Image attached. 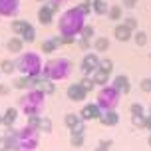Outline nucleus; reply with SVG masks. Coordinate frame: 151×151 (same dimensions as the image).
Returning a JSON list of instances; mask_svg holds the SVG:
<instances>
[{
    "instance_id": "f257e3e1",
    "label": "nucleus",
    "mask_w": 151,
    "mask_h": 151,
    "mask_svg": "<svg viewBox=\"0 0 151 151\" xmlns=\"http://www.w3.org/2000/svg\"><path fill=\"white\" fill-rule=\"evenodd\" d=\"M83 24H86V16L78 10V6H74L60 16L58 32H60V36H80Z\"/></svg>"
},
{
    "instance_id": "f03ea898",
    "label": "nucleus",
    "mask_w": 151,
    "mask_h": 151,
    "mask_svg": "<svg viewBox=\"0 0 151 151\" xmlns=\"http://www.w3.org/2000/svg\"><path fill=\"white\" fill-rule=\"evenodd\" d=\"M46 107V93L38 88L26 90L22 98L18 99V109L28 117V115H40Z\"/></svg>"
},
{
    "instance_id": "7ed1b4c3",
    "label": "nucleus",
    "mask_w": 151,
    "mask_h": 151,
    "mask_svg": "<svg viewBox=\"0 0 151 151\" xmlns=\"http://www.w3.org/2000/svg\"><path fill=\"white\" fill-rule=\"evenodd\" d=\"M72 68H74L72 60L60 56V58H52V60L46 62L44 68H42V76L48 78V80H52V82H62V80H68L70 78Z\"/></svg>"
},
{
    "instance_id": "20e7f679",
    "label": "nucleus",
    "mask_w": 151,
    "mask_h": 151,
    "mask_svg": "<svg viewBox=\"0 0 151 151\" xmlns=\"http://www.w3.org/2000/svg\"><path fill=\"white\" fill-rule=\"evenodd\" d=\"M42 68H44V62L38 52L28 50V52L18 54V58H16V72L24 76H40Z\"/></svg>"
},
{
    "instance_id": "39448f33",
    "label": "nucleus",
    "mask_w": 151,
    "mask_h": 151,
    "mask_svg": "<svg viewBox=\"0 0 151 151\" xmlns=\"http://www.w3.org/2000/svg\"><path fill=\"white\" fill-rule=\"evenodd\" d=\"M119 98H121V93L113 88L111 83H107V86H101V88L98 90L96 104L99 106L101 111H106V109H115L117 104H119Z\"/></svg>"
},
{
    "instance_id": "423d86ee",
    "label": "nucleus",
    "mask_w": 151,
    "mask_h": 151,
    "mask_svg": "<svg viewBox=\"0 0 151 151\" xmlns=\"http://www.w3.org/2000/svg\"><path fill=\"white\" fill-rule=\"evenodd\" d=\"M40 131L34 127H30L28 123L24 127L16 129V141H18V149H26V151H34L40 143Z\"/></svg>"
},
{
    "instance_id": "0eeeda50",
    "label": "nucleus",
    "mask_w": 151,
    "mask_h": 151,
    "mask_svg": "<svg viewBox=\"0 0 151 151\" xmlns=\"http://www.w3.org/2000/svg\"><path fill=\"white\" fill-rule=\"evenodd\" d=\"M99 66V54L98 52H86V56L82 58V62H80V70H82L83 76H91L96 70H98Z\"/></svg>"
},
{
    "instance_id": "6e6552de",
    "label": "nucleus",
    "mask_w": 151,
    "mask_h": 151,
    "mask_svg": "<svg viewBox=\"0 0 151 151\" xmlns=\"http://www.w3.org/2000/svg\"><path fill=\"white\" fill-rule=\"evenodd\" d=\"M64 125L70 129V133H83L86 135V121L80 117V113H66Z\"/></svg>"
},
{
    "instance_id": "1a4fd4ad",
    "label": "nucleus",
    "mask_w": 151,
    "mask_h": 151,
    "mask_svg": "<svg viewBox=\"0 0 151 151\" xmlns=\"http://www.w3.org/2000/svg\"><path fill=\"white\" fill-rule=\"evenodd\" d=\"M20 12V0H0V18H16Z\"/></svg>"
},
{
    "instance_id": "9d476101",
    "label": "nucleus",
    "mask_w": 151,
    "mask_h": 151,
    "mask_svg": "<svg viewBox=\"0 0 151 151\" xmlns=\"http://www.w3.org/2000/svg\"><path fill=\"white\" fill-rule=\"evenodd\" d=\"M66 96H68V99H72V101H78V104H82V101H86V98H88V91H86V88H83L82 83H70L68 90H66Z\"/></svg>"
},
{
    "instance_id": "9b49d317",
    "label": "nucleus",
    "mask_w": 151,
    "mask_h": 151,
    "mask_svg": "<svg viewBox=\"0 0 151 151\" xmlns=\"http://www.w3.org/2000/svg\"><path fill=\"white\" fill-rule=\"evenodd\" d=\"M42 76V74H40ZM40 76H18V78H16L14 80V83H12V86H14L16 90H32V88H36L38 86V80H40Z\"/></svg>"
},
{
    "instance_id": "f8f14e48",
    "label": "nucleus",
    "mask_w": 151,
    "mask_h": 151,
    "mask_svg": "<svg viewBox=\"0 0 151 151\" xmlns=\"http://www.w3.org/2000/svg\"><path fill=\"white\" fill-rule=\"evenodd\" d=\"M80 117H82L83 121L99 119V117H101V109H99L98 104H86V106L80 109Z\"/></svg>"
},
{
    "instance_id": "ddd939ff",
    "label": "nucleus",
    "mask_w": 151,
    "mask_h": 151,
    "mask_svg": "<svg viewBox=\"0 0 151 151\" xmlns=\"http://www.w3.org/2000/svg\"><path fill=\"white\" fill-rule=\"evenodd\" d=\"M111 86L119 91L121 96H125V93H129V91H131V82H129V78L125 74L115 76V78L111 80Z\"/></svg>"
},
{
    "instance_id": "4468645a",
    "label": "nucleus",
    "mask_w": 151,
    "mask_h": 151,
    "mask_svg": "<svg viewBox=\"0 0 151 151\" xmlns=\"http://www.w3.org/2000/svg\"><path fill=\"white\" fill-rule=\"evenodd\" d=\"M99 123H101V125H106V127H113V125H117V123H119V113L115 111V109H106V111H101Z\"/></svg>"
},
{
    "instance_id": "2eb2a0df",
    "label": "nucleus",
    "mask_w": 151,
    "mask_h": 151,
    "mask_svg": "<svg viewBox=\"0 0 151 151\" xmlns=\"http://www.w3.org/2000/svg\"><path fill=\"white\" fill-rule=\"evenodd\" d=\"M36 16H38V22L42 24V26H50V24L54 22V16H56V14H54L52 10L48 8V4L44 2V4L40 6V10H38Z\"/></svg>"
},
{
    "instance_id": "dca6fc26",
    "label": "nucleus",
    "mask_w": 151,
    "mask_h": 151,
    "mask_svg": "<svg viewBox=\"0 0 151 151\" xmlns=\"http://www.w3.org/2000/svg\"><path fill=\"white\" fill-rule=\"evenodd\" d=\"M6 50L10 54H22L24 52V40H22V36H12V38H8V42H6Z\"/></svg>"
},
{
    "instance_id": "f3484780",
    "label": "nucleus",
    "mask_w": 151,
    "mask_h": 151,
    "mask_svg": "<svg viewBox=\"0 0 151 151\" xmlns=\"http://www.w3.org/2000/svg\"><path fill=\"white\" fill-rule=\"evenodd\" d=\"M113 38H115L117 42H129V40L133 38V32L129 30L125 24H117V26L113 28Z\"/></svg>"
},
{
    "instance_id": "a211bd4d",
    "label": "nucleus",
    "mask_w": 151,
    "mask_h": 151,
    "mask_svg": "<svg viewBox=\"0 0 151 151\" xmlns=\"http://www.w3.org/2000/svg\"><path fill=\"white\" fill-rule=\"evenodd\" d=\"M58 48H62V42H60V36L56 38H46L44 42H42V46H40V50H42V54H54Z\"/></svg>"
},
{
    "instance_id": "6ab92c4d",
    "label": "nucleus",
    "mask_w": 151,
    "mask_h": 151,
    "mask_svg": "<svg viewBox=\"0 0 151 151\" xmlns=\"http://www.w3.org/2000/svg\"><path fill=\"white\" fill-rule=\"evenodd\" d=\"M36 88H38V90H42L46 96H54V93H56V82L48 80V78H44V76H40Z\"/></svg>"
},
{
    "instance_id": "aec40b11",
    "label": "nucleus",
    "mask_w": 151,
    "mask_h": 151,
    "mask_svg": "<svg viewBox=\"0 0 151 151\" xmlns=\"http://www.w3.org/2000/svg\"><path fill=\"white\" fill-rule=\"evenodd\" d=\"M109 38L106 36H98V38H93V42H91V48H93V52H98V54H104L109 50Z\"/></svg>"
},
{
    "instance_id": "412c9836",
    "label": "nucleus",
    "mask_w": 151,
    "mask_h": 151,
    "mask_svg": "<svg viewBox=\"0 0 151 151\" xmlns=\"http://www.w3.org/2000/svg\"><path fill=\"white\" fill-rule=\"evenodd\" d=\"M18 113H20L18 107H8L6 111L2 113V125H6V127L14 125V121L18 119Z\"/></svg>"
},
{
    "instance_id": "4be33fe9",
    "label": "nucleus",
    "mask_w": 151,
    "mask_h": 151,
    "mask_svg": "<svg viewBox=\"0 0 151 151\" xmlns=\"http://www.w3.org/2000/svg\"><path fill=\"white\" fill-rule=\"evenodd\" d=\"M107 18L113 20V22H119L121 18H123V6H119V4H111L109 10H107Z\"/></svg>"
},
{
    "instance_id": "5701e85b",
    "label": "nucleus",
    "mask_w": 151,
    "mask_h": 151,
    "mask_svg": "<svg viewBox=\"0 0 151 151\" xmlns=\"http://www.w3.org/2000/svg\"><path fill=\"white\" fill-rule=\"evenodd\" d=\"M109 76L111 74H106V72H101V70H96V72L91 74V78H93L96 86L101 88V86H107V83H109Z\"/></svg>"
},
{
    "instance_id": "b1692460",
    "label": "nucleus",
    "mask_w": 151,
    "mask_h": 151,
    "mask_svg": "<svg viewBox=\"0 0 151 151\" xmlns=\"http://www.w3.org/2000/svg\"><path fill=\"white\" fill-rule=\"evenodd\" d=\"M20 36H22V40L26 42V44H32V42H36V28H34L32 24H28Z\"/></svg>"
},
{
    "instance_id": "393cba45",
    "label": "nucleus",
    "mask_w": 151,
    "mask_h": 151,
    "mask_svg": "<svg viewBox=\"0 0 151 151\" xmlns=\"http://www.w3.org/2000/svg\"><path fill=\"white\" fill-rule=\"evenodd\" d=\"M91 10H93V14L104 16V14H107V10H109V4H107L106 0H98V2H93V4H91Z\"/></svg>"
},
{
    "instance_id": "a878e982",
    "label": "nucleus",
    "mask_w": 151,
    "mask_h": 151,
    "mask_svg": "<svg viewBox=\"0 0 151 151\" xmlns=\"http://www.w3.org/2000/svg\"><path fill=\"white\" fill-rule=\"evenodd\" d=\"M0 72L6 74V76L14 74L16 72V60H2L0 62Z\"/></svg>"
},
{
    "instance_id": "bb28decb",
    "label": "nucleus",
    "mask_w": 151,
    "mask_h": 151,
    "mask_svg": "<svg viewBox=\"0 0 151 151\" xmlns=\"http://www.w3.org/2000/svg\"><path fill=\"white\" fill-rule=\"evenodd\" d=\"M28 24H30L28 20H12V24H10V28H12V32H14L16 36H20V34L24 32V28H26Z\"/></svg>"
},
{
    "instance_id": "cd10ccee",
    "label": "nucleus",
    "mask_w": 151,
    "mask_h": 151,
    "mask_svg": "<svg viewBox=\"0 0 151 151\" xmlns=\"http://www.w3.org/2000/svg\"><path fill=\"white\" fill-rule=\"evenodd\" d=\"M83 141H86V135L83 133H70V145L72 147H82Z\"/></svg>"
},
{
    "instance_id": "c85d7f7f",
    "label": "nucleus",
    "mask_w": 151,
    "mask_h": 151,
    "mask_svg": "<svg viewBox=\"0 0 151 151\" xmlns=\"http://www.w3.org/2000/svg\"><path fill=\"white\" fill-rule=\"evenodd\" d=\"M38 131H40V133H52V119H50V117H42Z\"/></svg>"
},
{
    "instance_id": "c756f323",
    "label": "nucleus",
    "mask_w": 151,
    "mask_h": 151,
    "mask_svg": "<svg viewBox=\"0 0 151 151\" xmlns=\"http://www.w3.org/2000/svg\"><path fill=\"white\" fill-rule=\"evenodd\" d=\"M147 40H149V38H147V34H145L143 30H135L133 32V42H135L137 46H145Z\"/></svg>"
},
{
    "instance_id": "7c9ffc66",
    "label": "nucleus",
    "mask_w": 151,
    "mask_h": 151,
    "mask_svg": "<svg viewBox=\"0 0 151 151\" xmlns=\"http://www.w3.org/2000/svg\"><path fill=\"white\" fill-rule=\"evenodd\" d=\"M98 70H101V72H106V74H111L113 72V62L109 60V58H99V66H98Z\"/></svg>"
},
{
    "instance_id": "2f4dec72",
    "label": "nucleus",
    "mask_w": 151,
    "mask_h": 151,
    "mask_svg": "<svg viewBox=\"0 0 151 151\" xmlns=\"http://www.w3.org/2000/svg\"><path fill=\"white\" fill-rule=\"evenodd\" d=\"M76 44H78V48H80L82 52H90V50H91V40H88V38H83V36L78 38Z\"/></svg>"
},
{
    "instance_id": "473e14b6",
    "label": "nucleus",
    "mask_w": 151,
    "mask_h": 151,
    "mask_svg": "<svg viewBox=\"0 0 151 151\" xmlns=\"http://www.w3.org/2000/svg\"><path fill=\"white\" fill-rule=\"evenodd\" d=\"M80 83H82L83 88H86V91H88V93H90V91L93 90V88H98V86H96V82H93V78H91V76H83L82 80H80Z\"/></svg>"
},
{
    "instance_id": "72a5a7b5",
    "label": "nucleus",
    "mask_w": 151,
    "mask_h": 151,
    "mask_svg": "<svg viewBox=\"0 0 151 151\" xmlns=\"http://www.w3.org/2000/svg\"><path fill=\"white\" fill-rule=\"evenodd\" d=\"M80 36L88 38V40H93L96 38V30H93V26H90V24H83L82 32H80Z\"/></svg>"
},
{
    "instance_id": "f704fd0d",
    "label": "nucleus",
    "mask_w": 151,
    "mask_h": 151,
    "mask_svg": "<svg viewBox=\"0 0 151 151\" xmlns=\"http://www.w3.org/2000/svg\"><path fill=\"white\" fill-rule=\"evenodd\" d=\"M129 113H131V115H145L143 104H139V101H133V104L129 106Z\"/></svg>"
},
{
    "instance_id": "c9c22d12",
    "label": "nucleus",
    "mask_w": 151,
    "mask_h": 151,
    "mask_svg": "<svg viewBox=\"0 0 151 151\" xmlns=\"http://www.w3.org/2000/svg\"><path fill=\"white\" fill-rule=\"evenodd\" d=\"M131 125L135 129H145V115H131Z\"/></svg>"
},
{
    "instance_id": "e433bc0d",
    "label": "nucleus",
    "mask_w": 151,
    "mask_h": 151,
    "mask_svg": "<svg viewBox=\"0 0 151 151\" xmlns=\"http://www.w3.org/2000/svg\"><path fill=\"white\" fill-rule=\"evenodd\" d=\"M123 24H125L131 32H135L137 30V24H139V22H137V18H133V16H127V18H123Z\"/></svg>"
},
{
    "instance_id": "4c0bfd02",
    "label": "nucleus",
    "mask_w": 151,
    "mask_h": 151,
    "mask_svg": "<svg viewBox=\"0 0 151 151\" xmlns=\"http://www.w3.org/2000/svg\"><path fill=\"white\" fill-rule=\"evenodd\" d=\"M111 145H113L111 139H106V141L101 139V141L98 143V147H96V151H109V149H111Z\"/></svg>"
},
{
    "instance_id": "58836bf2",
    "label": "nucleus",
    "mask_w": 151,
    "mask_h": 151,
    "mask_svg": "<svg viewBox=\"0 0 151 151\" xmlns=\"http://www.w3.org/2000/svg\"><path fill=\"white\" fill-rule=\"evenodd\" d=\"M78 10H80V12H82L83 16H90L91 12H93V10H91V4H88L86 0H83L82 4H78Z\"/></svg>"
},
{
    "instance_id": "ea45409f",
    "label": "nucleus",
    "mask_w": 151,
    "mask_h": 151,
    "mask_svg": "<svg viewBox=\"0 0 151 151\" xmlns=\"http://www.w3.org/2000/svg\"><path fill=\"white\" fill-rule=\"evenodd\" d=\"M40 119H42V115H28V125L38 129L40 127Z\"/></svg>"
},
{
    "instance_id": "a19ab883",
    "label": "nucleus",
    "mask_w": 151,
    "mask_h": 151,
    "mask_svg": "<svg viewBox=\"0 0 151 151\" xmlns=\"http://www.w3.org/2000/svg\"><path fill=\"white\" fill-rule=\"evenodd\" d=\"M139 88H141V91H145V93H151V78L141 80V82H139Z\"/></svg>"
},
{
    "instance_id": "79ce46f5",
    "label": "nucleus",
    "mask_w": 151,
    "mask_h": 151,
    "mask_svg": "<svg viewBox=\"0 0 151 151\" xmlns=\"http://www.w3.org/2000/svg\"><path fill=\"white\" fill-rule=\"evenodd\" d=\"M76 40H78V36H60L62 46H72V44H76Z\"/></svg>"
},
{
    "instance_id": "37998d69",
    "label": "nucleus",
    "mask_w": 151,
    "mask_h": 151,
    "mask_svg": "<svg viewBox=\"0 0 151 151\" xmlns=\"http://www.w3.org/2000/svg\"><path fill=\"white\" fill-rule=\"evenodd\" d=\"M46 4H48V8L52 10L54 14H56V12H60V2H56V0H46Z\"/></svg>"
},
{
    "instance_id": "c03bdc74",
    "label": "nucleus",
    "mask_w": 151,
    "mask_h": 151,
    "mask_svg": "<svg viewBox=\"0 0 151 151\" xmlns=\"http://www.w3.org/2000/svg\"><path fill=\"white\" fill-rule=\"evenodd\" d=\"M0 151H10V147H8V141H6V137H4V135L0 137Z\"/></svg>"
},
{
    "instance_id": "a18cd8bd",
    "label": "nucleus",
    "mask_w": 151,
    "mask_h": 151,
    "mask_svg": "<svg viewBox=\"0 0 151 151\" xmlns=\"http://www.w3.org/2000/svg\"><path fill=\"white\" fill-rule=\"evenodd\" d=\"M137 0H123V8H127V10H131V8H135Z\"/></svg>"
},
{
    "instance_id": "49530a36",
    "label": "nucleus",
    "mask_w": 151,
    "mask_h": 151,
    "mask_svg": "<svg viewBox=\"0 0 151 151\" xmlns=\"http://www.w3.org/2000/svg\"><path fill=\"white\" fill-rule=\"evenodd\" d=\"M8 93H10V88L6 83H0V96H8Z\"/></svg>"
},
{
    "instance_id": "de8ad7c7",
    "label": "nucleus",
    "mask_w": 151,
    "mask_h": 151,
    "mask_svg": "<svg viewBox=\"0 0 151 151\" xmlns=\"http://www.w3.org/2000/svg\"><path fill=\"white\" fill-rule=\"evenodd\" d=\"M145 129H149V131H151V113L145 115Z\"/></svg>"
},
{
    "instance_id": "09e8293b",
    "label": "nucleus",
    "mask_w": 151,
    "mask_h": 151,
    "mask_svg": "<svg viewBox=\"0 0 151 151\" xmlns=\"http://www.w3.org/2000/svg\"><path fill=\"white\" fill-rule=\"evenodd\" d=\"M147 145H149V147H151V133H149V135H147Z\"/></svg>"
},
{
    "instance_id": "8fccbe9b",
    "label": "nucleus",
    "mask_w": 151,
    "mask_h": 151,
    "mask_svg": "<svg viewBox=\"0 0 151 151\" xmlns=\"http://www.w3.org/2000/svg\"><path fill=\"white\" fill-rule=\"evenodd\" d=\"M86 2H88V4H93V2H98V0H86Z\"/></svg>"
},
{
    "instance_id": "3c124183",
    "label": "nucleus",
    "mask_w": 151,
    "mask_h": 151,
    "mask_svg": "<svg viewBox=\"0 0 151 151\" xmlns=\"http://www.w3.org/2000/svg\"><path fill=\"white\" fill-rule=\"evenodd\" d=\"M56 2H60V4H64V2H68V0H56Z\"/></svg>"
},
{
    "instance_id": "603ef678",
    "label": "nucleus",
    "mask_w": 151,
    "mask_h": 151,
    "mask_svg": "<svg viewBox=\"0 0 151 151\" xmlns=\"http://www.w3.org/2000/svg\"><path fill=\"white\" fill-rule=\"evenodd\" d=\"M36 2H42V4H44V2H46V0H36Z\"/></svg>"
},
{
    "instance_id": "864d4df0",
    "label": "nucleus",
    "mask_w": 151,
    "mask_h": 151,
    "mask_svg": "<svg viewBox=\"0 0 151 151\" xmlns=\"http://www.w3.org/2000/svg\"><path fill=\"white\" fill-rule=\"evenodd\" d=\"M14 151H26V149H14Z\"/></svg>"
},
{
    "instance_id": "5fc2aeb1",
    "label": "nucleus",
    "mask_w": 151,
    "mask_h": 151,
    "mask_svg": "<svg viewBox=\"0 0 151 151\" xmlns=\"http://www.w3.org/2000/svg\"><path fill=\"white\" fill-rule=\"evenodd\" d=\"M0 125H2V115H0Z\"/></svg>"
},
{
    "instance_id": "6e6d98bb",
    "label": "nucleus",
    "mask_w": 151,
    "mask_h": 151,
    "mask_svg": "<svg viewBox=\"0 0 151 151\" xmlns=\"http://www.w3.org/2000/svg\"><path fill=\"white\" fill-rule=\"evenodd\" d=\"M149 113H151V106H149Z\"/></svg>"
},
{
    "instance_id": "4d7b16f0",
    "label": "nucleus",
    "mask_w": 151,
    "mask_h": 151,
    "mask_svg": "<svg viewBox=\"0 0 151 151\" xmlns=\"http://www.w3.org/2000/svg\"><path fill=\"white\" fill-rule=\"evenodd\" d=\"M0 74H2V72H0Z\"/></svg>"
}]
</instances>
